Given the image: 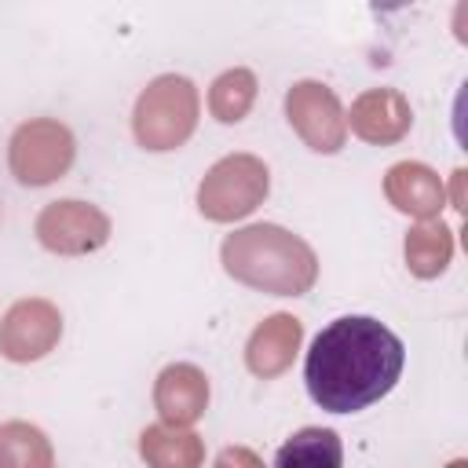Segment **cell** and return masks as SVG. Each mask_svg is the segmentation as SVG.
<instances>
[{"mask_svg": "<svg viewBox=\"0 0 468 468\" xmlns=\"http://www.w3.org/2000/svg\"><path fill=\"white\" fill-rule=\"evenodd\" d=\"M154 406H157L161 420L172 428L194 424L208 406V377L190 362L165 366L154 384Z\"/></svg>", "mask_w": 468, "mask_h": 468, "instance_id": "obj_10", "label": "cell"}, {"mask_svg": "<svg viewBox=\"0 0 468 468\" xmlns=\"http://www.w3.org/2000/svg\"><path fill=\"white\" fill-rule=\"evenodd\" d=\"M303 340V325L296 314H271L267 322H260L249 336V347H245V366L271 380L278 373H285L292 366V355Z\"/></svg>", "mask_w": 468, "mask_h": 468, "instance_id": "obj_12", "label": "cell"}, {"mask_svg": "<svg viewBox=\"0 0 468 468\" xmlns=\"http://www.w3.org/2000/svg\"><path fill=\"white\" fill-rule=\"evenodd\" d=\"M450 468H468V464H464V461H453V464H450Z\"/></svg>", "mask_w": 468, "mask_h": 468, "instance_id": "obj_20", "label": "cell"}, {"mask_svg": "<svg viewBox=\"0 0 468 468\" xmlns=\"http://www.w3.org/2000/svg\"><path fill=\"white\" fill-rule=\"evenodd\" d=\"M139 453L150 468H201L205 461V442L172 424H150L139 435Z\"/></svg>", "mask_w": 468, "mask_h": 468, "instance_id": "obj_13", "label": "cell"}, {"mask_svg": "<svg viewBox=\"0 0 468 468\" xmlns=\"http://www.w3.org/2000/svg\"><path fill=\"white\" fill-rule=\"evenodd\" d=\"M453 256V234L439 219H424L406 234V263L417 278H439Z\"/></svg>", "mask_w": 468, "mask_h": 468, "instance_id": "obj_15", "label": "cell"}, {"mask_svg": "<svg viewBox=\"0 0 468 468\" xmlns=\"http://www.w3.org/2000/svg\"><path fill=\"white\" fill-rule=\"evenodd\" d=\"M351 124V132L366 143H377V146H388V143H399L410 124H413V110L406 102L402 91L395 88H369L355 99L351 113L344 117Z\"/></svg>", "mask_w": 468, "mask_h": 468, "instance_id": "obj_9", "label": "cell"}, {"mask_svg": "<svg viewBox=\"0 0 468 468\" xmlns=\"http://www.w3.org/2000/svg\"><path fill=\"white\" fill-rule=\"evenodd\" d=\"M216 468H263V461L249 446H227V450H219Z\"/></svg>", "mask_w": 468, "mask_h": 468, "instance_id": "obj_18", "label": "cell"}, {"mask_svg": "<svg viewBox=\"0 0 468 468\" xmlns=\"http://www.w3.org/2000/svg\"><path fill=\"white\" fill-rule=\"evenodd\" d=\"M0 468H4V464H0Z\"/></svg>", "mask_w": 468, "mask_h": 468, "instance_id": "obj_21", "label": "cell"}, {"mask_svg": "<svg viewBox=\"0 0 468 468\" xmlns=\"http://www.w3.org/2000/svg\"><path fill=\"white\" fill-rule=\"evenodd\" d=\"M464 172H453V208H464V190H461Z\"/></svg>", "mask_w": 468, "mask_h": 468, "instance_id": "obj_19", "label": "cell"}, {"mask_svg": "<svg viewBox=\"0 0 468 468\" xmlns=\"http://www.w3.org/2000/svg\"><path fill=\"white\" fill-rule=\"evenodd\" d=\"M267 190H271L267 165L252 154H230L205 172L197 186V208L216 223H230L249 216L256 205H263Z\"/></svg>", "mask_w": 468, "mask_h": 468, "instance_id": "obj_4", "label": "cell"}, {"mask_svg": "<svg viewBox=\"0 0 468 468\" xmlns=\"http://www.w3.org/2000/svg\"><path fill=\"white\" fill-rule=\"evenodd\" d=\"M37 241L58 256H84L110 241V216L88 201H51L37 216Z\"/></svg>", "mask_w": 468, "mask_h": 468, "instance_id": "obj_6", "label": "cell"}, {"mask_svg": "<svg viewBox=\"0 0 468 468\" xmlns=\"http://www.w3.org/2000/svg\"><path fill=\"white\" fill-rule=\"evenodd\" d=\"M62 336V314L48 300H18L0 318V355L11 362L44 358Z\"/></svg>", "mask_w": 468, "mask_h": 468, "instance_id": "obj_8", "label": "cell"}, {"mask_svg": "<svg viewBox=\"0 0 468 468\" xmlns=\"http://www.w3.org/2000/svg\"><path fill=\"white\" fill-rule=\"evenodd\" d=\"M402 340L369 314L333 318L303 358V384L314 406L329 413H358L380 402L402 377Z\"/></svg>", "mask_w": 468, "mask_h": 468, "instance_id": "obj_1", "label": "cell"}, {"mask_svg": "<svg viewBox=\"0 0 468 468\" xmlns=\"http://www.w3.org/2000/svg\"><path fill=\"white\" fill-rule=\"evenodd\" d=\"M274 468H344V446L333 428H300L278 446Z\"/></svg>", "mask_w": 468, "mask_h": 468, "instance_id": "obj_14", "label": "cell"}, {"mask_svg": "<svg viewBox=\"0 0 468 468\" xmlns=\"http://www.w3.org/2000/svg\"><path fill=\"white\" fill-rule=\"evenodd\" d=\"M0 464L4 468H55V453L40 428L26 420H7L0 424Z\"/></svg>", "mask_w": 468, "mask_h": 468, "instance_id": "obj_16", "label": "cell"}, {"mask_svg": "<svg viewBox=\"0 0 468 468\" xmlns=\"http://www.w3.org/2000/svg\"><path fill=\"white\" fill-rule=\"evenodd\" d=\"M132 128L143 150L183 146L190 132L197 128V88L179 73H165L150 80L135 102Z\"/></svg>", "mask_w": 468, "mask_h": 468, "instance_id": "obj_3", "label": "cell"}, {"mask_svg": "<svg viewBox=\"0 0 468 468\" xmlns=\"http://www.w3.org/2000/svg\"><path fill=\"white\" fill-rule=\"evenodd\" d=\"M73 154H77L73 132L51 117H33L18 124L7 143V165L22 186H48L62 179L73 165Z\"/></svg>", "mask_w": 468, "mask_h": 468, "instance_id": "obj_5", "label": "cell"}, {"mask_svg": "<svg viewBox=\"0 0 468 468\" xmlns=\"http://www.w3.org/2000/svg\"><path fill=\"white\" fill-rule=\"evenodd\" d=\"M219 256L234 282L274 296H303L318 278L314 249L278 223H252L227 234Z\"/></svg>", "mask_w": 468, "mask_h": 468, "instance_id": "obj_2", "label": "cell"}, {"mask_svg": "<svg viewBox=\"0 0 468 468\" xmlns=\"http://www.w3.org/2000/svg\"><path fill=\"white\" fill-rule=\"evenodd\" d=\"M285 113L292 132L318 154H336L347 139V121L340 99L318 84V80H300L285 95Z\"/></svg>", "mask_w": 468, "mask_h": 468, "instance_id": "obj_7", "label": "cell"}, {"mask_svg": "<svg viewBox=\"0 0 468 468\" xmlns=\"http://www.w3.org/2000/svg\"><path fill=\"white\" fill-rule=\"evenodd\" d=\"M384 194L388 201L406 212V216H417V219H435L439 208L446 205V190H442V179L420 165V161H399L388 168L384 176Z\"/></svg>", "mask_w": 468, "mask_h": 468, "instance_id": "obj_11", "label": "cell"}, {"mask_svg": "<svg viewBox=\"0 0 468 468\" xmlns=\"http://www.w3.org/2000/svg\"><path fill=\"white\" fill-rule=\"evenodd\" d=\"M256 102V77L249 69H227L212 80L208 91V110L223 124H238Z\"/></svg>", "mask_w": 468, "mask_h": 468, "instance_id": "obj_17", "label": "cell"}]
</instances>
